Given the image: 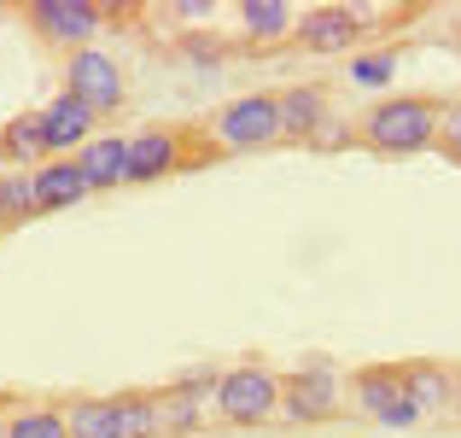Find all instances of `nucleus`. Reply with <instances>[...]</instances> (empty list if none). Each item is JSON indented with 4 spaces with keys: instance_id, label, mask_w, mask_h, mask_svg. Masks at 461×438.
Returning <instances> with one entry per match:
<instances>
[{
    "instance_id": "nucleus-7",
    "label": "nucleus",
    "mask_w": 461,
    "mask_h": 438,
    "mask_svg": "<svg viewBox=\"0 0 461 438\" xmlns=\"http://www.w3.org/2000/svg\"><path fill=\"white\" fill-rule=\"evenodd\" d=\"M23 18L35 23V35H41L47 47L82 53V47H94V35L105 30L112 12L105 6H82V0H41V6H23Z\"/></svg>"
},
{
    "instance_id": "nucleus-6",
    "label": "nucleus",
    "mask_w": 461,
    "mask_h": 438,
    "mask_svg": "<svg viewBox=\"0 0 461 438\" xmlns=\"http://www.w3.org/2000/svg\"><path fill=\"white\" fill-rule=\"evenodd\" d=\"M65 94L82 100L94 117H117L123 100H129V82H123V70H117L112 53L82 47V53H65Z\"/></svg>"
},
{
    "instance_id": "nucleus-10",
    "label": "nucleus",
    "mask_w": 461,
    "mask_h": 438,
    "mask_svg": "<svg viewBox=\"0 0 461 438\" xmlns=\"http://www.w3.org/2000/svg\"><path fill=\"white\" fill-rule=\"evenodd\" d=\"M362 35H368V23H362L357 6H310V12H298L293 41L304 47V53H345Z\"/></svg>"
},
{
    "instance_id": "nucleus-23",
    "label": "nucleus",
    "mask_w": 461,
    "mask_h": 438,
    "mask_svg": "<svg viewBox=\"0 0 461 438\" xmlns=\"http://www.w3.org/2000/svg\"><path fill=\"white\" fill-rule=\"evenodd\" d=\"M35 187H30V169H12L6 176V223H35Z\"/></svg>"
},
{
    "instance_id": "nucleus-15",
    "label": "nucleus",
    "mask_w": 461,
    "mask_h": 438,
    "mask_svg": "<svg viewBox=\"0 0 461 438\" xmlns=\"http://www.w3.org/2000/svg\"><path fill=\"white\" fill-rule=\"evenodd\" d=\"M234 23L258 47H275V41H286V35L298 30V6H286V0H240V6H234Z\"/></svg>"
},
{
    "instance_id": "nucleus-8",
    "label": "nucleus",
    "mask_w": 461,
    "mask_h": 438,
    "mask_svg": "<svg viewBox=\"0 0 461 438\" xmlns=\"http://www.w3.org/2000/svg\"><path fill=\"white\" fill-rule=\"evenodd\" d=\"M275 117H281V141L286 146H315L327 152V123H333V100L321 82H293L275 94Z\"/></svg>"
},
{
    "instance_id": "nucleus-1",
    "label": "nucleus",
    "mask_w": 461,
    "mask_h": 438,
    "mask_svg": "<svg viewBox=\"0 0 461 438\" xmlns=\"http://www.w3.org/2000/svg\"><path fill=\"white\" fill-rule=\"evenodd\" d=\"M432 129H438V100L432 94H385L357 117V146H368L374 158H409L427 152Z\"/></svg>"
},
{
    "instance_id": "nucleus-24",
    "label": "nucleus",
    "mask_w": 461,
    "mask_h": 438,
    "mask_svg": "<svg viewBox=\"0 0 461 438\" xmlns=\"http://www.w3.org/2000/svg\"><path fill=\"white\" fill-rule=\"evenodd\" d=\"M0 228H6V176H0Z\"/></svg>"
},
{
    "instance_id": "nucleus-20",
    "label": "nucleus",
    "mask_w": 461,
    "mask_h": 438,
    "mask_svg": "<svg viewBox=\"0 0 461 438\" xmlns=\"http://www.w3.org/2000/svg\"><path fill=\"white\" fill-rule=\"evenodd\" d=\"M112 421H117V438H158L152 392H117L112 397Z\"/></svg>"
},
{
    "instance_id": "nucleus-12",
    "label": "nucleus",
    "mask_w": 461,
    "mask_h": 438,
    "mask_svg": "<svg viewBox=\"0 0 461 438\" xmlns=\"http://www.w3.org/2000/svg\"><path fill=\"white\" fill-rule=\"evenodd\" d=\"M30 187H35V211H41V216L47 211H70V205H82L94 193L77 158H47V164H35Z\"/></svg>"
},
{
    "instance_id": "nucleus-25",
    "label": "nucleus",
    "mask_w": 461,
    "mask_h": 438,
    "mask_svg": "<svg viewBox=\"0 0 461 438\" xmlns=\"http://www.w3.org/2000/svg\"><path fill=\"white\" fill-rule=\"evenodd\" d=\"M0 438H6V415H0Z\"/></svg>"
},
{
    "instance_id": "nucleus-18",
    "label": "nucleus",
    "mask_w": 461,
    "mask_h": 438,
    "mask_svg": "<svg viewBox=\"0 0 461 438\" xmlns=\"http://www.w3.org/2000/svg\"><path fill=\"white\" fill-rule=\"evenodd\" d=\"M6 438H70L65 404H18L6 415Z\"/></svg>"
},
{
    "instance_id": "nucleus-13",
    "label": "nucleus",
    "mask_w": 461,
    "mask_h": 438,
    "mask_svg": "<svg viewBox=\"0 0 461 438\" xmlns=\"http://www.w3.org/2000/svg\"><path fill=\"white\" fill-rule=\"evenodd\" d=\"M77 164H82V176H88L94 193L123 187V181H129V135H94L77 152Z\"/></svg>"
},
{
    "instance_id": "nucleus-22",
    "label": "nucleus",
    "mask_w": 461,
    "mask_h": 438,
    "mask_svg": "<svg viewBox=\"0 0 461 438\" xmlns=\"http://www.w3.org/2000/svg\"><path fill=\"white\" fill-rule=\"evenodd\" d=\"M432 146L461 169V94L456 100H438V129H432Z\"/></svg>"
},
{
    "instance_id": "nucleus-3",
    "label": "nucleus",
    "mask_w": 461,
    "mask_h": 438,
    "mask_svg": "<svg viewBox=\"0 0 461 438\" xmlns=\"http://www.w3.org/2000/svg\"><path fill=\"white\" fill-rule=\"evenodd\" d=\"M211 409L234 427H263V421L281 415V374L263 369V362H240V369L216 374Z\"/></svg>"
},
{
    "instance_id": "nucleus-21",
    "label": "nucleus",
    "mask_w": 461,
    "mask_h": 438,
    "mask_svg": "<svg viewBox=\"0 0 461 438\" xmlns=\"http://www.w3.org/2000/svg\"><path fill=\"white\" fill-rule=\"evenodd\" d=\"M392 77H397V47H380V53H357V59H350V82H362V88H385Z\"/></svg>"
},
{
    "instance_id": "nucleus-14",
    "label": "nucleus",
    "mask_w": 461,
    "mask_h": 438,
    "mask_svg": "<svg viewBox=\"0 0 461 438\" xmlns=\"http://www.w3.org/2000/svg\"><path fill=\"white\" fill-rule=\"evenodd\" d=\"M403 369V392H409V404H415V415H438V409H450V397H456V374L444 369V362H397Z\"/></svg>"
},
{
    "instance_id": "nucleus-9",
    "label": "nucleus",
    "mask_w": 461,
    "mask_h": 438,
    "mask_svg": "<svg viewBox=\"0 0 461 438\" xmlns=\"http://www.w3.org/2000/svg\"><path fill=\"white\" fill-rule=\"evenodd\" d=\"M339 374L327 362H304V369L281 374V415L298 421V427H315V421L339 415Z\"/></svg>"
},
{
    "instance_id": "nucleus-17",
    "label": "nucleus",
    "mask_w": 461,
    "mask_h": 438,
    "mask_svg": "<svg viewBox=\"0 0 461 438\" xmlns=\"http://www.w3.org/2000/svg\"><path fill=\"white\" fill-rule=\"evenodd\" d=\"M0 152L12 158L18 169H35V164H47V123H41V105L35 112H18L12 123H0Z\"/></svg>"
},
{
    "instance_id": "nucleus-11",
    "label": "nucleus",
    "mask_w": 461,
    "mask_h": 438,
    "mask_svg": "<svg viewBox=\"0 0 461 438\" xmlns=\"http://www.w3.org/2000/svg\"><path fill=\"white\" fill-rule=\"evenodd\" d=\"M41 123H47V152L53 158H77L82 146L94 141L100 117H94L82 100H70V94H53V100L41 105Z\"/></svg>"
},
{
    "instance_id": "nucleus-5",
    "label": "nucleus",
    "mask_w": 461,
    "mask_h": 438,
    "mask_svg": "<svg viewBox=\"0 0 461 438\" xmlns=\"http://www.w3.org/2000/svg\"><path fill=\"white\" fill-rule=\"evenodd\" d=\"M350 397H357V409L374 421V427H392V433L420 427L415 404H409V392H403V369H397V362H368V369H357V374H350Z\"/></svg>"
},
{
    "instance_id": "nucleus-19",
    "label": "nucleus",
    "mask_w": 461,
    "mask_h": 438,
    "mask_svg": "<svg viewBox=\"0 0 461 438\" xmlns=\"http://www.w3.org/2000/svg\"><path fill=\"white\" fill-rule=\"evenodd\" d=\"M65 433L70 438H117L112 397H70L65 404Z\"/></svg>"
},
{
    "instance_id": "nucleus-4",
    "label": "nucleus",
    "mask_w": 461,
    "mask_h": 438,
    "mask_svg": "<svg viewBox=\"0 0 461 438\" xmlns=\"http://www.w3.org/2000/svg\"><path fill=\"white\" fill-rule=\"evenodd\" d=\"M204 141L216 146V158L228 152H263V146L281 141V117H275V94H246V100H228L211 123H199Z\"/></svg>"
},
{
    "instance_id": "nucleus-2",
    "label": "nucleus",
    "mask_w": 461,
    "mask_h": 438,
    "mask_svg": "<svg viewBox=\"0 0 461 438\" xmlns=\"http://www.w3.org/2000/svg\"><path fill=\"white\" fill-rule=\"evenodd\" d=\"M187 164H216V146L199 123H147L140 135H129V181H164Z\"/></svg>"
},
{
    "instance_id": "nucleus-16",
    "label": "nucleus",
    "mask_w": 461,
    "mask_h": 438,
    "mask_svg": "<svg viewBox=\"0 0 461 438\" xmlns=\"http://www.w3.org/2000/svg\"><path fill=\"white\" fill-rule=\"evenodd\" d=\"M152 409H158V438H193L204 427V397L187 392V386H164V392H152Z\"/></svg>"
}]
</instances>
